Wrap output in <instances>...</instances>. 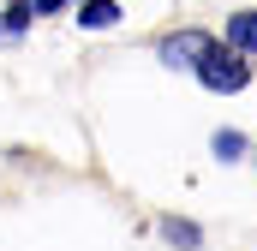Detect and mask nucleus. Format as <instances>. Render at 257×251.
<instances>
[{"label":"nucleus","mask_w":257,"mask_h":251,"mask_svg":"<svg viewBox=\"0 0 257 251\" xmlns=\"http://www.w3.org/2000/svg\"><path fill=\"white\" fill-rule=\"evenodd\" d=\"M215 156H221V162H239V156H245V138H239V132H215Z\"/></svg>","instance_id":"nucleus-5"},{"label":"nucleus","mask_w":257,"mask_h":251,"mask_svg":"<svg viewBox=\"0 0 257 251\" xmlns=\"http://www.w3.org/2000/svg\"><path fill=\"white\" fill-rule=\"evenodd\" d=\"M12 6H36V12H54L60 0H12Z\"/></svg>","instance_id":"nucleus-7"},{"label":"nucleus","mask_w":257,"mask_h":251,"mask_svg":"<svg viewBox=\"0 0 257 251\" xmlns=\"http://www.w3.org/2000/svg\"><path fill=\"white\" fill-rule=\"evenodd\" d=\"M227 42H233L239 54H251V48H257V12H233V24H227Z\"/></svg>","instance_id":"nucleus-3"},{"label":"nucleus","mask_w":257,"mask_h":251,"mask_svg":"<svg viewBox=\"0 0 257 251\" xmlns=\"http://www.w3.org/2000/svg\"><path fill=\"white\" fill-rule=\"evenodd\" d=\"M197 78L209 84V90H221V96H233V90H245V78H251V66L239 60V48H209L203 66H197Z\"/></svg>","instance_id":"nucleus-1"},{"label":"nucleus","mask_w":257,"mask_h":251,"mask_svg":"<svg viewBox=\"0 0 257 251\" xmlns=\"http://www.w3.org/2000/svg\"><path fill=\"white\" fill-rule=\"evenodd\" d=\"M209 48H215V42H209L203 30H180V36H168V42H162V60L174 66V72H180V66H192V72H197Z\"/></svg>","instance_id":"nucleus-2"},{"label":"nucleus","mask_w":257,"mask_h":251,"mask_svg":"<svg viewBox=\"0 0 257 251\" xmlns=\"http://www.w3.org/2000/svg\"><path fill=\"white\" fill-rule=\"evenodd\" d=\"M114 18H120L114 0H84V12H78V24H90V30H102V24H114Z\"/></svg>","instance_id":"nucleus-4"},{"label":"nucleus","mask_w":257,"mask_h":251,"mask_svg":"<svg viewBox=\"0 0 257 251\" xmlns=\"http://www.w3.org/2000/svg\"><path fill=\"white\" fill-rule=\"evenodd\" d=\"M162 233H168L174 245H197V227H186V221H162Z\"/></svg>","instance_id":"nucleus-6"}]
</instances>
